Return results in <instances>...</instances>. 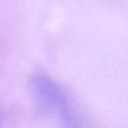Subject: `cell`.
I'll list each match as a JSON object with an SVG mask.
<instances>
[{
  "label": "cell",
  "mask_w": 128,
  "mask_h": 128,
  "mask_svg": "<svg viewBox=\"0 0 128 128\" xmlns=\"http://www.w3.org/2000/svg\"><path fill=\"white\" fill-rule=\"evenodd\" d=\"M29 87L39 108L57 113L66 128H78L67 97L53 78L45 72L36 71L30 77Z\"/></svg>",
  "instance_id": "cell-1"
},
{
  "label": "cell",
  "mask_w": 128,
  "mask_h": 128,
  "mask_svg": "<svg viewBox=\"0 0 128 128\" xmlns=\"http://www.w3.org/2000/svg\"><path fill=\"white\" fill-rule=\"evenodd\" d=\"M0 126H1V119H0Z\"/></svg>",
  "instance_id": "cell-2"
}]
</instances>
